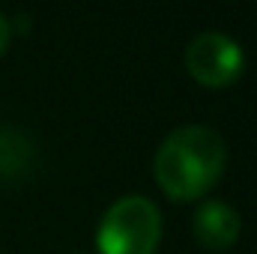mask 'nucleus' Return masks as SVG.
Here are the masks:
<instances>
[{
	"instance_id": "nucleus-4",
	"label": "nucleus",
	"mask_w": 257,
	"mask_h": 254,
	"mask_svg": "<svg viewBox=\"0 0 257 254\" xmlns=\"http://www.w3.org/2000/svg\"><path fill=\"white\" fill-rule=\"evenodd\" d=\"M192 230H194V239L203 248L224 251V248H230L239 239L242 221H239V212L230 203H224V200H206L194 212Z\"/></svg>"
},
{
	"instance_id": "nucleus-5",
	"label": "nucleus",
	"mask_w": 257,
	"mask_h": 254,
	"mask_svg": "<svg viewBox=\"0 0 257 254\" xmlns=\"http://www.w3.org/2000/svg\"><path fill=\"white\" fill-rule=\"evenodd\" d=\"M33 159L30 141L12 129H0V180H12L27 171Z\"/></svg>"
},
{
	"instance_id": "nucleus-3",
	"label": "nucleus",
	"mask_w": 257,
	"mask_h": 254,
	"mask_svg": "<svg viewBox=\"0 0 257 254\" xmlns=\"http://www.w3.org/2000/svg\"><path fill=\"white\" fill-rule=\"evenodd\" d=\"M245 54L242 48L224 33H200L186 48V69L203 87H227L242 75Z\"/></svg>"
},
{
	"instance_id": "nucleus-6",
	"label": "nucleus",
	"mask_w": 257,
	"mask_h": 254,
	"mask_svg": "<svg viewBox=\"0 0 257 254\" xmlns=\"http://www.w3.org/2000/svg\"><path fill=\"white\" fill-rule=\"evenodd\" d=\"M9 42H12V24H9V18H6V15L0 12V57L6 54Z\"/></svg>"
},
{
	"instance_id": "nucleus-2",
	"label": "nucleus",
	"mask_w": 257,
	"mask_h": 254,
	"mask_svg": "<svg viewBox=\"0 0 257 254\" xmlns=\"http://www.w3.org/2000/svg\"><path fill=\"white\" fill-rule=\"evenodd\" d=\"M162 239L159 206L141 194L120 197L99 221V254H156Z\"/></svg>"
},
{
	"instance_id": "nucleus-1",
	"label": "nucleus",
	"mask_w": 257,
	"mask_h": 254,
	"mask_svg": "<svg viewBox=\"0 0 257 254\" xmlns=\"http://www.w3.org/2000/svg\"><path fill=\"white\" fill-rule=\"evenodd\" d=\"M227 165V147L218 132L183 126L171 132L153 162L156 183L171 200H197L212 189Z\"/></svg>"
}]
</instances>
